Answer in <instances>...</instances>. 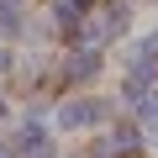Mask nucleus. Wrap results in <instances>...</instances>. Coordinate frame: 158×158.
I'll return each mask as SVG.
<instances>
[{
  "label": "nucleus",
  "instance_id": "1",
  "mask_svg": "<svg viewBox=\"0 0 158 158\" xmlns=\"http://www.w3.org/2000/svg\"><path fill=\"white\" fill-rule=\"evenodd\" d=\"M100 111H106L100 100H69V106L58 111V121H63L69 132H85V127H95V121H100Z\"/></svg>",
  "mask_w": 158,
  "mask_h": 158
},
{
  "label": "nucleus",
  "instance_id": "3",
  "mask_svg": "<svg viewBox=\"0 0 158 158\" xmlns=\"http://www.w3.org/2000/svg\"><path fill=\"white\" fill-rule=\"evenodd\" d=\"M0 63H6V53H0Z\"/></svg>",
  "mask_w": 158,
  "mask_h": 158
},
{
  "label": "nucleus",
  "instance_id": "2",
  "mask_svg": "<svg viewBox=\"0 0 158 158\" xmlns=\"http://www.w3.org/2000/svg\"><path fill=\"white\" fill-rule=\"evenodd\" d=\"M21 148H32V153L42 148V121H27L21 127Z\"/></svg>",
  "mask_w": 158,
  "mask_h": 158
}]
</instances>
